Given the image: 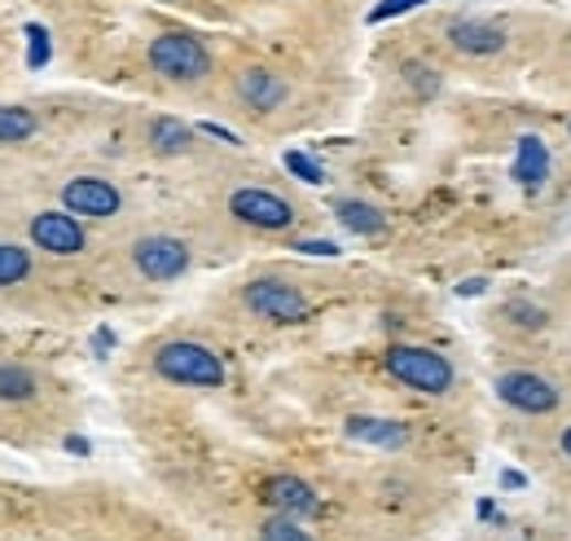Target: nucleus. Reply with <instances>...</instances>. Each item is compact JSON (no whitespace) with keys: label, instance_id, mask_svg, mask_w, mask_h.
Returning <instances> with one entry per match:
<instances>
[{"label":"nucleus","instance_id":"obj_8","mask_svg":"<svg viewBox=\"0 0 571 541\" xmlns=\"http://www.w3.org/2000/svg\"><path fill=\"white\" fill-rule=\"evenodd\" d=\"M229 212L238 220L256 225V229H286L294 220V207L286 203L282 194H273V190H238L229 198Z\"/></svg>","mask_w":571,"mask_h":541},{"label":"nucleus","instance_id":"obj_23","mask_svg":"<svg viewBox=\"0 0 571 541\" xmlns=\"http://www.w3.org/2000/svg\"><path fill=\"white\" fill-rule=\"evenodd\" d=\"M26 40H31V57H26V62H31V66H44V62H49V31L31 22V26H26Z\"/></svg>","mask_w":571,"mask_h":541},{"label":"nucleus","instance_id":"obj_4","mask_svg":"<svg viewBox=\"0 0 571 541\" xmlns=\"http://www.w3.org/2000/svg\"><path fill=\"white\" fill-rule=\"evenodd\" d=\"M132 260L150 282H172V278H181L190 269V247L181 238H172V234H150V238H141L132 247Z\"/></svg>","mask_w":571,"mask_h":541},{"label":"nucleus","instance_id":"obj_5","mask_svg":"<svg viewBox=\"0 0 571 541\" xmlns=\"http://www.w3.org/2000/svg\"><path fill=\"white\" fill-rule=\"evenodd\" d=\"M247 309L256 317H269V322H303L308 317V300L303 291H294L290 282H273V278H260L243 291Z\"/></svg>","mask_w":571,"mask_h":541},{"label":"nucleus","instance_id":"obj_6","mask_svg":"<svg viewBox=\"0 0 571 541\" xmlns=\"http://www.w3.org/2000/svg\"><path fill=\"white\" fill-rule=\"evenodd\" d=\"M62 207H66L71 216L106 220V216H115V212L123 207V198H119V190H115L110 181H101V176H75V181L62 185Z\"/></svg>","mask_w":571,"mask_h":541},{"label":"nucleus","instance_id":"obj_2","mask_svg":"<svg viewBox=\"0 0 571 541\" xmlns=\"http://www.w3.org/2000/svg\"><path fill=\"white\" fill-rule=\"evenodd\" d=\"M387 370L405 383V388H418L427 397H444L453 388V366L431 353V348H413V344H396L387 348Z\"/></svg>","mask_w":571,"mask_h":541},{"label":"nucleus","instance_id":"obj_26","mask_svg":"<svg viewBox=\"0 0 571 541\" xmlns=\"http://www.w3.org/2000/svg\"><path fill=\"white\" fill-rule=\"evenodd\" d=\"M457 291H462V295H480V291H488V282H484V278H471V282H462Z\"/></svg>","mask_w":571,"mask_h":541},{"label":"nucleus","instance_id":"obj_18","mask_svg":"<svg viewBox=\"0 0 571 541\" xmlns=\"http://www.w3.org/2000/svg\"><path fill=\"white\" fill-rule=\"evenodd\" d=\"M31 273V251L18 242H0V286H18Z\"/></svg>","mask_w":571,"mask_h":541},{"label":"nucleus","instance_id":"obj_14","mask_svg":"<svg viewBox=\"0 0 571 541\" xmlns=\"http://www.w3.org/2000/svg\"><path fill=\"white\" fill-rule=\"evenodd\" d=\"M334 216H338V225H343V229L365 234V238H374V234H383V229H387V225H383V212H378V207H369V203H360V198H338V203H334Z\"/></svg>","mask_w":571,"mask_h":541},{"label":"nucleus","instance_id":"obj_25","mask_svg":"<svg viewBox=\"0 0 571 541\" xmlns=\"http://www.w3.org/2000/svg\"><path fill=\"white\" fill-rule=\"evenodd\" d=\"M203 132H207V137H220L225 145H238V137H234L229 128H220V123H203Z\"/></svg>","mask_w":571,"mask_h":541},{"label":"nucleus","instance_id":"obj_9","mask_svg":"<svg viewBox=\"0 0 571 541\" xmlns=\"http://www.w3.org/2000/svg\"><path fill=\"white\" fill-rule=\"evenodd\" d=\"M497 397L524 414H550L559 405V392L554 383H546L541 375H528V370H515V375H502L497 379Z\"/></svg>","mask_w":571,"mask_h":541},{"label":"nucleus","instance_id":"obj_24","mask_svg":"<svg viewBox=\"0 0 571 541\" xmlns=\"http://www.w3.org/2000/svg\"><path fill=\"white\" fill-rule=\"evenodd\" d=\"M299 251H303V256H334L338 247H334V242H321V238H316V242H299Z\"/></svg>","mask_w":571,"mask_h":541},{"label":"nucleus","instance_id":"obj_20","mask_svg":"<svg viewBox=\"0 0 571 541\" xmlns=\"http://www.w3.org/2000/svg\"><path fill=\"white\" fill-rule=\"evenodd\" d=\"M260 541H312V533L299 529L294 516H273V520L260 524Z\"/></svg>","mask_w":571,"mask_h":541},{"label":"nucleus","instance_id":"obj_15","mask_svg":"<svg viewBox=\"0 0 571 541\" xmlns=\"http://www.w3.org/2000/svg\"><path fill=\"white\" fill-rule=\"evenodd\" d=\"M347 436H352V441H365V445L400 450L409 432H405L400 423H391V419H352V423H347Z\"/></svg>","mask_w":571,"mask_h":541},{"label":"nucleus","instance_id":"obj_28","mask_svg":"<svg viewBox=\"0 0 571 541\" xmlns=\"http://www.w3.org/2000/svg\"><path fill=\"white\" fill-rule=\"evenodd\" d=\"M66 450H71V454H88V441H79V436H71V441H66Z\"/></svg>","mask_w":571,"mask_h":541},{"label":"nucleus","instance_id":"obj_16","mask_svg":"<svg viewBox=\"0 0 571 541\" xmlns=\"http://www.w3.org/2000/svg\"><path fill=\"white\" fill-rule=\"evenodd\" d=\"M150 145L159 154H185L194 145V132L181 123V119H154L150 123Z\"/></svg>","mask_w":571,"mask_h":541},{"label":"nucleus","instance_id":"obj_3","mask_svg":"<svg viewBox=\"0 0 571 541\" xmlns=\"http://www.w3.org/2000/svg\"><path fill=\"white\" fill-rule=\"evenodd\" d=\"M150 66L163 75V79H176V84H194L212 71V53L203 48V40H194L190 31H168L150 44Z\"/></svg>","mask_w":571,"mask_h":541},{"label":"nucleus","instance_id":"obj_7","mask_svg":"<svg viewBox=\"0 0 571 541\" xmlns=\"http://www.w3.org/2000/svg\"><path fill=\"white\" fill-rule=\"evenodd\" d=\"M31 242L49 256H79L88 247V234H84L79 216H71V212H40L31 220Z\"/></svg>","mask_w":571,"mask_h":541},{"label":"nucleus","instance_id":"obj_11","mask_svg":"<svg viewBox=\"0 0 571 541\" xmlns=\"http://www.w3.org/2000/svg\"><path fill=\"white\" fill-rule=\"evenodd\" d=\"M449 40H453V48L484 57V53H497L506 44V31L493 26V22H480V18H462V22L449 26Z\"/></svg>","mask_w":571,"mask_h":541},{"label":"nucleus","instance_id":"obj_12","mask_svg":"<svg viewBox=\"0 0 571 541\" xmlns=\"http://www.w3.org/2000/svg\"><path fill=\"white\" fill-rule=\"evenodd\" d=\"M238 93H243V101H247V106H256V110H273V106H282L286 101V84L273 75V71H265V66L243 71Z\"/></svg>","mask_w":571,"mask_h":541},{"label":"nucleus","instance_id":"obj_21","mask_svg":"<svg viewBox=\"0 0 571 541\" xmlns=\"http://www.w3.org/2000/svg\"><path fill=\"white\" fill-rule=\"evenodd\" d=\"M286 167H290L299 181H308V185H321V181H325L321 163H316V159H308L303 150H290V154H286Z\"/></svg>","mask_w":571,"mask_h":541},{"label":"nucleus","instance_id":"obj_29","mask_svg":"<svg viewBox=\"0 0 571 541\" xmlns=\"http://www.w3.org/2000/svg\"><path fill=\"white\" fill-rule=\"evenodd\" d=\"M563 454H568V458H571V428H568V432H563Z\"/></svg>","mask_w":571,"mask_h":541},{"label":"nucleus","instance_id":"obj_13","mask_svg":"<svg viewBox=\"0 0 571 541\" xmlns=\"http://www.w3.org/2000/svg\"><path fill=\"white\" fill-rule=\"evenodd\" d=\"M550 176V150L541 137H524L519 141V154H515V181L524 190H541Z\"/></svg>","mask_w":571,"mask_h":541},{"label":"nucleus","instance_id":"obj_19","mask_svg":"<svg viewBox=\"0 0 571 541\" xmlns=\"http://www.w3.org/2000/svg\"><path fill=\"white\" fill-rule=\"evenodd\" d=\"M35 132V115L22 106H0V141H26Z\"/></svg>","mask_w":571,"mask_h":541},{"label":"nucleus","instance_id":"obj_27","mask_svg":"<svg viewBox=\"0 0 571 541\" xmlns=\"http://www.w3.org/2000/svg\"><path fill=\"white\" fill-rule=\"evenodd\" d=\"M502 485H506V489H524V485H528V480H524V476H519V472H506V476H502Z\"/></svg>","mask_w":571,"mask_h":541},{"label":"nucleus","instance_id":"obj_10","mask_svg":"<svg viewBox=\"0 0 571 541\" xmlns=\"http://www.w3.org/2000/svg\"><path fill=\"white\" fill-rule=\"evenodd\" d=\"M265 494H269V502H273L282 516H294V520L321 511V498L312 494V485H303V480H294V476H273Z\"/></svg>","mask_w":571,"mask_h":541},{"label":"nucleus","instance_id":"obj_22","mask_svg":"<svg viewBox=\"0 0 571 541\" xmlns=\"http://www.w3.org/2000/svg\"><path fill=\"white\" fill-rule=\"evenodd\" d=\"M418 4H427V0H378V4L369 9V22H387V18L409 13V9H418Z\"/></svg>","mask_w":571,"mask_h":541},{"label":"nucleus","instance_id":"obj_1","mask_svg":"<svg viewBox=\"0 0 571 541\" xmlns=\"http://www.w3.org/2000/svg\"><path fill=\"white\" fill-rule=\"evenodd\" d=\"M154 370L168 379V383H185V388H220L225 383V361L203 348V344H190V339H176V344H163L154 353Z\"/></svg>","mask_w":571,"mask_h":541},{"label":"nucleus","instance_id":"obj_17","mask_svg":"<svg viewBox=\"0 0 571 541\" xmlns=\"http://www.w3.org/2000/svg\"><path fill=\"white\" fill-rule=\"evenodd\" d=\"M35 375L26 370V366H13V361H0V401H9V405H22V401H31L35 397Z\"/></svg>","mask_w":571,"mask_h":541}]
</instances>
